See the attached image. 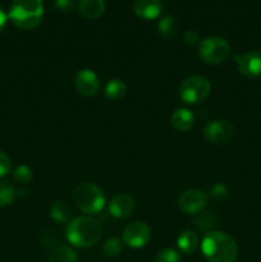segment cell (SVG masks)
<instances>
[{
    "mask_svg": "<svg viewBox=\"0 0 261 262\" xmlns=\"http://www.w3.org/2000/svg\"><path fill=\"white\" fill-rule=\"evenodd\" d=\"M201 252L207 262H235L238 257L234 238L222 230H211L204 235Z\"/></svg>",
    "mask_w": 261,
    "mask_h": 262,
    "instance_id": "1",
    "label": "cell"
},
{
    "mask_svg": "<svg viewBox=\"0 0 261 262\" xmlns=\"http://www.w3.org/2000/svg\"><path fill=\"white\" fill-rule=\"evenodd\" d=\"M101 235V224L95 217L89 216V215L77 216L67 223L66 238L74 247H94L95 245H97Z\"/></svg>",
    "mask_w": 261,
    "mask_h": 262,
    "instance_id": "2",
    "label": "cell"
},
{
    "mask_svg": "<svg viewBox=\"0 0 261 262\" xmlns=\"http://www.w3.org/2000/svg\"><path fill=\"white\" fill-rule=\"evenodd\" d=\"M44 17L42 0H12L8 19L20 30H33Z\"/></svg>",
    "mask_w": 261,
    "mask_h": 262,
    "instance_id": "3",
    "label": "cell"
},
{
    "mask_svg": "<svg viewBox=\"0 0 261 262\" xmlns=\"http://www.w3.org/2000/svg\"><path fill=\"white\" fill-rule=\"evenodd\" d=\"M73 201L77 209L89 216L99 214L106 204L102 189L94 183L78 184L73 191Z\"/></svg>",
    "mask_w": 261,
    "mask_h": 262,
    "instance_id": "4",
    "label": "cell"
},
{
    "mask_svg": "<svg viewBox=\"0 0 261 262\" xmlns=\"http://www.w3.org/2000/svg\"><path fill=\"white\" fill-rule=\"evenodd\" d=\"M197 51H199L200 59L205 64L217 66V64L224 63L229 58L232 49L225 38L219 37V36H209L200 41L197 45Z\"/></svg>",
    "mask_w": 261,
    "mask_h": 262,
    "instance_id": "5",
    "label": "cell"
},
{
    "mask_svg": "<svg viewBox=\"0 0 261 262\" xmlns=\"http://www.w3.org/2000/svg\"><path fill=\"white\" fill-rule=\"evenodd\" d=\"M211 83L206 77L189 76L181 82L178 89L179 99L188 105L202 102L209 97Z\"/></svg>",
    "mask_w": 261,
    "mask_h": 262,
    "instance_id": "6",
    "label": "cell"
},
{
    "mask_svg": "<svg viewBox=\"0 0 261 262\" xmlns=\"http://www.w3.org/2000/svg\"><path fill=\"white\" fill-rule=\"evenodd\" d=\"M235 129L227 119H214L207 123L202 129L205 140L214 145H225L234 137Z\"/></svg>",
    "mask_w": 261,
    "mask_h": 262,
    "instance_id": "7",
    "label": "cell"
},
{
    "mask_svg": "<svg viewBox=\"0 0 261 262\" xmlns=\"http://www.w3.org/2000/svg\"><path fill=\"white\" fill-rule=\"evenodd\" d=\"M209 197L199 188H189L182 192L178 197V209L187 215H197L207 206Z\"/></svg>",
    "mask_w": 261,
    "mask_h": 262,
    "instance_id": "8",
    "label": "cell"
},
{
    "mask_svg": "<svg viewBox=\"0 0 261 262\" xmlns=\"http://www.w3.org/2000/svg\"><path fill=\"white\" fill-rule=\"evenodd\" d=\"M151 229L146 223L132 222L123 229L122 241L123 245L129 248H142L150 242Z\"/></svg>",
    "mask_w": 261,
    "mask_h": 262,
    "instance_id": "9",
    "label": "cell"
},
{
    "mask_svg": "<svg viewBox=\"0 0 261 262\" xmlns=\"http://www.w3.org/2000/svg\"><path fill=\"white\" fill-rule=\"evenodd\" d=\"M235 67L241 76L255 79L261 77V50L247 51L245 54H235Z\"/></svg>",
    "mask_w": 261,
    "mask_h": 262,
    "instance_id": "10",
    "label": "cell"
},
{
    "mask_svg": "<svg viewBox=\"0 0 261 262\" xmlns=\"http://www.w3.org/2000/svg\"><path fill=\"white\" fill-rule=\"evenodd\" d=\"M73 83L78 94L84 97L96 96L101 89L100 77L92 69H81L77 72Z\"/></svg>",
    "mask_w": 261,
    "mask_h": 262,
    "instance_id": "11",
    "label": "cell"
},
{
    "mask_svg": "<svg viewBox=\"0 0 261 262\" xmlns=\"http://www.w3.org/2000/svg\"><path fill=\"white\" fill-rule=\"evenodd\" d=\"M107 209L115 219H127L135 212L136 200L130 194L119 193L110 200Z\"/></svg>",
    "mask_w": 261,
    "mask_h": 262,
    "instance_id": "12",
    "label": "cell"
},
{
    "mask_svg": "<svg viewBox=\"0 0 261 262\" xmlns=\"http://www.w3.org/2000/svg\"><path fill=\"white\" fill-rule=\"evenodd\" d=\"M133 10L141 19L151 20L160 17L163 13V4L160 0H136L133 4Z\"/></svg>",
    "mask_w": 261,
    "mask_h": 262,
    "instance_id": "13",
    "label": "cell"
},
{
    "mask_svg": "<svg viewBox=\"0 0 261 262\" xmlns=\"http://www.w3.org/2000/svg\"><path fill=\"white\" fill-rule=\"evenodd\" d=\"M170 124L177 132H187L194 125V114L188 107H178L171 113Z\"/></svg>",
    "mask_w": 261,
    "mask_h": 262,
    "instance_id": "14",
    "label": "cell"
},
{
    "mask_svg": "<svg viewBox=\"0 0 261 262\" xmlns=\"http://www.w3.org/2000/svg\"><path fill=\"white\" fill-rule=\"evenodd\" d=\"M78 9L87 19H97L105 13L106 5L104 0H79Z\"/></svg>",
    "mask_w": 261,
    "mask_h": 262,
    "instance_id": "15",
    "label": "cell"
},
{
    "mask_svg": "<svg viewBox=\"0 0 261 262\" xmlns=\"http://www.w3.org/2000/svg\"><path fill=\"white\" fill-rule=\"evenodd\" d=\"M177 247L184 255H191L199 247V237L193 230H182L177 238Z\"/></svg>",
    "mask_w": 261,
    "mask_h": 262,
    "instance_id": "16",
    "label": "cell"
},
{
    "mask_svg": "<svg viewBox=\"0 0 261 262\" xmlns=\"http://www.w3.org/2000/svg\"><path fill=\"white\" fill-rule=\"evenodd\" d=\"M193 224L200 232H211L219 225V217L212 211H201L193 217Z\"/></svg>",
    "mask_w": 261,
    "mask_h": 262,
    "instance_id": "17",
    "label": "cell"
},
{
    "mask_svg": "<svg viewBox=\"0 0 261 262\" xmlns=\"http://www.w3.org/2000/svg\"><path fill=\"white\" fill-rule=\"evenodd\" d=\"M48 262H77V253L69 246L59 245L49 252Z\"/></svg>",
    "mask_w": 261,
    "mask_h": 262,
    "instance_id": "18",
    "label": "cell"
},
{
    "mask_svg": "<svg viewBox=\"0 0 261 262\" xmlns=\"http://www.w3.org/2000/svg\"><path fill=\"white\" fill-rule=\"evenodd\" d=\"M49 215L56 224H67L72 215L71 206L64 201H55L50 206Z\"/></svg>",
    "mask_w": 261,
    "mask_h": 262,
    "instance_id": "19",
    "label": "cell"
},
{
    "mask_svg": "<svg viewBox=\"0 0 261 262\" xmlns=\"http://www.w3.org/2000/svg\"><path fill=\"white\" fill-rule=\"evenodd\" d=\"M104 94L106 99L112 100V101H118L127 94V84L119 78H112L105 84Z\"/></svg>",
    "mask_w": 261,
    "mask_h": 262,
    "instance_id": "20",
    "label": "cell"
},
{
    "mask_svg": "<svg viewBox=\"0 0 261 262\" xmlns=\"http://www.w3.org/2000/svg\"><path fill=\"white\" fill-rule=\"evenodd\" d=\"M158 31L159 35L164 40H171V38L176 37L177 32H178V23H177L176 18L171 17V15L161 17L158 23Z\"/></svg>",
    "mask_w": 261,
    "mask_h": 262,
    "instance_id": "21",
    "label": "cell"
},
{
    "mask_svg": "<svg viewBox=\"0 0 261 262\" xmlns=\"http://www.w3.org/2000/svg\"><path fill=\"white\" fill-rule=\"evenodd\" d=\"M18 191L13 184L0 181V207L9 206L17 199Z\"/></svg>",
    "mask_w": 261,
    "mask_h": 262,
    "instance_id": "22",
    "label": "cell"
},
{
    "mask_svg": "<svg viewBox=\"0 0 261 262\" xmlns=\"http://www.w3.org/2000/svg\"><path fill=\"white\" fill-rule=\"evenodd\" d=\"M123 241L118 237H112L102 245V253L105 257H118L123 252Z\"/></svg>",
    "mask_w": 261,
    "mask_h": 262,
    "instance_id": "23",
    "label": "cell"
},
{
    "mask_svg": "<svg viewBox=\"0 0 261 262\" xmlns=\"http://www.w3.org/2000/svg\"><path fill=\"white\" fill-rule=\"evenodd\" d=\"M13 179H14L17 183L20 184H28L32 182L33 179V171L30 166L27 165H18L17 168L13 170Z\"/></svg>",
    "mask_w": 261,
    "mask_h": 262,
    "instance_id": "24",
    "label": "cell"
},
{
    "mask_svg": "<svg viewBox=\"0 0 261 262\" xmlns=\"http://www.w3.org/2000/svg\"><path fill=\"white\" fill-rule=\"evenodd\" d=\"M154 262H181V255L173 248H164L156 255Z\"/></svg>",
    "mask_w": 261,
    "mask_h": 262,
    "instance_id": "25",
    "label": "cell"
},
{
    "mask_svg": "<svg viewBox=\"0 0 261 262\" xmlns=\"http://www.w3.org/2000/svg\"><path fill=\"white\" fill-rule=\"evenodd\" d=\"M229 194V188L224 183H215L214 186L210 187V196L215 201H223Z\"/></svg>",
    "mask_w": 261,
    "mask_h": 262,
    "instance_id": "26",
    "label": "cell"
},
{
    "mask_svg": "<svg viewBox=\"0 0 261 262\" xmlns=\"http://www.w3.org/2000/svg\"><path fill=\"white\" fill-rule=\"evenodd\" d=\"M12 171V160L5 152L0 151V178L8 176Z\"/></svg>",
    "mask_w": 261,
    "mask_h": 262,
    "instance_id": "27",
    "label": "cell"
},
{
    "mask_svg": "<svg viewBox=\"0 0 261 262\" xmlns=\"http://www.w3.org/2000/svg\"><path fill=\"white\" fill-rule=\"evenodd\" d=\"M183 38H184V42H186L188 46H196V45H199L200 41H201L200 40L199 32L194 30L186 31V32H184Z\"/></svg>",
    "mask_w": 261,
    "mask_h": 262,
    "instance_id": "28",
    "label": "cell"
},
{
    "mask_svg": "<svg viewBox=\"0 0 261 262\" xmlns=\"http://www.w3.org/2000/svg\"><path fill=\"white\" fill-rule=\"evenodd\" d=\"M54 4H55L56 9L63 13L71 12L73 9V0H55Z\"/></svg>",
    "mask_w": 261,
    "mask_h": 262,
    "instance_id": "29",
    "label": "cell"
},
{
    "mask_svg": "<svg viewBox=\"0 0 261 262\" xmlns=\"http://www.w3.org/2000/svg\"><path fill=\"white\" fill-rule=\"evenodd\" d=\"M8 20V13H5V10L0 7V32L4 30L5 25H7Z\"/></svg>",
    "mask_w": 261,
    "mask_h": 262,
    "instance_id": "30",
    "label": "cell"
}]
</instances>
